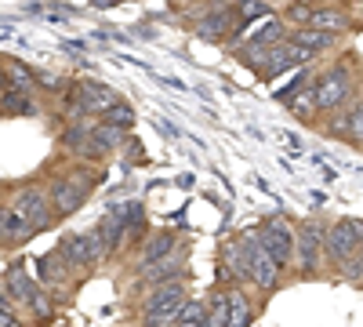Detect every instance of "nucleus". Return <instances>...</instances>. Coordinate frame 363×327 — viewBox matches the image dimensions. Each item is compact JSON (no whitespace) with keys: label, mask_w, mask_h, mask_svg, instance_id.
I'll use <instances>...</instances> for the list:
<instances>
[{"label":"nucleus","mask_w":363,"mask_h":327,"mask_svg":"<svg viewBox=\"0 0 363 327\" xmlns=\"http://www.w3.org/2000/svg\"><path fill=\"white\" fill-rule=\"evenodd\" d=\"M40 186H44V196H48L51 211H55V222H62V218H73L80 207L95 196V189L102 186V167L73 160L62 171L48 174Z\"/></svg>","instance_id":"nucleus-1"},{"label":"nucleus","mask_w":363,"mask_h":327,"mask_svg":"<svg viewBox=\"0 0 363 327\" xmlns=\"http://www.w3.org/2000/svg\"><path fill=\"white\" fill-rule=\"evenodd\" d=\"M309 92H313V106L316 116H330L335 109H342L349 99L359 95V70H356V55H342L338 62L323 66L320 73L309 77Z\"/></svg>","instance_id":"nucleus-2"},{"label":"nucleus","mask_w":363,"mask_h":327,"mask_svg":"<svg viewBox=\"0 0 363 327\" xmlns=\"http://www.w3.org/2000/svg\"><path fill=\"white\" fill-rule=\"evenodd\" d=\"M4 287L11 294V302H18L29 313V320H33V323H51L55 320L58 302L40 287L37 277H29V270H26L22 262H11L8 270H4Z\"/></svg>","instance_id":"nucleus-3"},{"label":"nucleus","mask_w":363,"mask_h":327,"mask_svg":"<svg viewBox=\"0 0 363 327\" xmlns=\"http://www.w3.org/2000/svg\"><path fill=\"white\" fill-rule=\"evenodd\" d=\"M58 99H62L66 116H91V121H95V116H102L113 102H120L124 95H120L116 87L102 84V80H69L66 92Z\"/></svg>","instance_id":"nucleus-4"},{"label":"nucleus","mask_w":363,"mask_h":327,"mask_svg":"<svg viewBox=\"0 0 363 327\" xmlns=\"http://www.w3.org/2000/svg\"><path fill=\"white\" fill-rule=\"evenodd\" d=\"M189 299V291L186 284L178 280H164V284H153V287H145V299H142V327H167L182 302Z\"/></svg>","instance_id":"nucleus-5"},{"label":"nucleus","mask_w":363,"mask_h":327,"mask_svg":"<svg viewBox=\"0 0 363 327\" xmlns=\"http://www.w3.org/2000/svg\"><path fill=\"white\" fill-rule=\"evenodd\" d=\"M8 207L11 211L33 229L37 236L40 233H48L51 226H55V211H51V204H48V196H44V186L40 182H26V186H15L11 189V196H8Z\"/></svg>","instance_id":"nucleus-6"},{"label":"nucleus","mask_w":363,"mask_h":327,"mask_svg":"<svg viewBox=\"0 0 363 327\" xmlns=\"http://www.w3.org/2000/svg\"><path fill=\"white\" fill-rule=\"evenodd\" d=\"M294 270L301 277H316L323 265V218H298L294 222Z\"/></svg>","instance_id":"nucleus-7"},{"label":"nucleus","mask_w":363,"mask_h":327,"mask_svg":"<svg viewBox=\"0 0 363 327\" xmlns=\"http://www.w3.org/2000/svg\"><path fill=\"white\" fill-rule=\"evenodd\" d=\"M309 62H316V55H313V51H306L301 44H294V40H287V37H284L280 44L265 48L251 70H255V77H258V80H277L280 73H287V70H301V66H309Z\"/></svg>","instance_id":"nucleus-8"},{"label":"nucleus","mask_w":363,"mask_h":327,"mask_svg":"<svg viewBox=\"0 0 363 327\" xmlns=\"http://www.w3.org/2000/svg\"><path fill=\"white\" fill-rule=\"evenodd\" d=\"M363 251V222L359 218H338V222H323V258L335 265Z\"/></svg>","instance_id":"nucleus-9"},{"label":"nucleus","mask_w":363,"mask_h":327,"mask_svg":"<svg viewBox=\"0 0 363 327\" xmlns=\"http://www.w3.org/2000/svg\"><path fill=\"white\" fill-rule=\"evenodd\" d=\"M77 270L66 262V255L58 251V248H51V251H44L40 258H37V280H40V287L51 294L55 302H66L69 294H73V287H77Z\"/></svg>","instance_id":"nucleus-10"},{"label":"nucleus","mask_w":363,"mask_h":327,"mask_svg":"<svg viewBox=\"0 0 363 327\" xmlns=\"http://www.w3.org/2000/svg\"><path fill=\"white\" fill-rule=\"evenodd\" d=\"M58 251L66 255V262L73 265L77 273H91L99 270V265H106V251L99 244V233L95 229H84V233H66L62 240H58Z\"/></svg>","instance_id":"nucleus-11"},{"label":"nucleus","mask_w":363,"mask_h":327,"mask_svg":"<svg viewBox=\"0 0 363 327\" xmlns=\"http://www.w3.org/2000/svg\"><path fill=\"white\" fill-rule=\"evenodd\" d=\"M244 244H247V284H255L262 294H272V291L280 287V280H284V270L258 244V233L255 229L244 233Z\"/></svg>","instance_id":"nucleus-12"},{"label":"nucleus","mask_w":363,"mask_h":327,"mask_svg":"<svg viewBox=\"0 0 363 327\" xmlns=\"http://www.w3.org/2000/svg\"><path fill=\"white\" fill-rule=\"evenodd\" d=\"M255 233H258V244L269 251V258L277 262L280 270H291V262H294V226L280 215H272Z\"/></svg>","instance_id":"nucleus-13"},{"label":"nucleus","mask_w":363,"mask_h":327,"mask_svg":"<svg viewBox=\"0 0 363 327\" xmlns=\"http://www.w3.org/2000/svg\"><path fill=\"white\" fill-rule=\"evenodd\" d=\"M327 135L338 138V142H349L352 150L363 145V95L349 99L342 109H335L327 116Z\"/></svg>","instance_id":"nucleus-14"},{"label":"nucleus","mask_w":363,"mask_h":327,"mask_svg":"<svg viewBox=\"0 0 363 327\" xmlns=\"http://www.w3.org/2000/svg\"><path fill=\"white\" fill-rule=\"evenodd\" d=\"M186 258H189V248L178 244V248L167 251L164 258H157V262L142 265V270H135V273H138V284H142V287H153V284H164V280H178L182 273H186Z\"/></svg>","instance_id":"nucleus-15"},{"label":"nucleus","mask_w":363,"mask_h":327,"mask_svg":"<svg viewBox=\"0 0 363 327\" xmlns=\"http://www.w3.org/2000/svg\"><path fill=\"white\" fill-rule=\"evenodd\" d=\"M95 233H99V244H102L106 258H116L124 251V204H109L106 215L95 226Z\"/></svg>","instance_id":"nucleus-16"},{"label":"nucleus","mask_w":363,"mask_h":327,"mask_svg":"<svg viewBox=\"0 0 363 327\" xmlns=\"http://www.w3.org/2000/svg\"><path fill=\"white\" fill-rule=\"evenodd\" d=\"M222 280L225 284H247V244L244 233L229 236L222 244Z\"/></svg>","instance_id":"nucleus-17"},{"label":"nucleus","mask_w":363,"mask_h":327,"mask_svg":"<svg viewBox=\"0 0 363 327\" xmlns=\"http://www.w3.org/2000/svg\"><path fill=\"white\" fill-rule=\"evenodd\" d=\"M287 40L301 44L306 51H313L316 58L320 55H330L342 48V33H330V29H313V26H298V29H287Z\"/></svg>","instance_id":"nucleus-18"},{"label":"nucleus","mask_w":363,"mask_h":327,"mask_svg":"<svg viewBox=\"0 0 363 327\" xmlns=\"http://www.w3.org/2000/svg\"><path fill=\"white\" fill-rule=\"evenodd\" d=\"M145 229H149V211L142 200H128L124 204V251H138L145 240Z\"/></svg>","instance_id":"nucleus-19"},{"label":"nucleus","mask_w":363,"mask_h":327,"mask_svg":"<svg viewBox=\"0 0 363 327\" xmlns=\"http://www.w3.org/2000/svg\"><path fill=\"white\" fill-rule=\"evenodd\" d=\"M182 240H178V233L174 229H157L149 240H142V248H138V262H135V270H142V265H149V262H157V258H164L167 251H174Z\"/></svg>","instance_id":"nucleus-20"},{"label":"nucleus","mask_w":363,"mask_h":327,"mask_svg":"<svg viewBox=\"0 0 363 327\" xmlns=\"http://www.w3.org/2000/svg\"><path fill=\"white\" fill-rule=\"evenodd\" d=\"M229 291V316H225V327H251L255 323V302L251 294L240 287V284H225Z\"/></svg>","instance_id":"nucleus-21"},{"label":"nucleus","mask_w":363,"mask_h":327,"mask_svg":"<svg viewBox=\"0 0 363 327\" xmlns=\"http://www.w3.org/2000/svg\"><path fill=\"white\" fill-rule=\"evenodd\" d=\"M33 229H29L8 204H0V248H15V244H26L33 240Z\"/></svg>","instance_id":"nucleus-22"},{"label":"nucleus","mask_w":363,"mask_h":327,"mask_svg":"<svg viewBox=\"0 0 363 327\" xmlns=\"http://www.w3.org/2000/svg\"><path fill=\"white\" fill-rule=\"evenodd\" d=\"M0 113L4 116H40V95L4 87V95H0Z\"/></svg>","instance_id":"nucleus-23"},{"label":"nucleus","mask_w":363,"mask_h":327,"mask_svg":"<svg viewBox=\"0 0 363 327\" xmlns=\"http://www.w3.org/2000/svg\"><path fill=\"white\" fill-rule=\"evenodd\" d=\"M0 66H4V87H15V92H33V95H37V87H33V70H29L22 58L0 55Z\"/></svg>","instance_id":"nucleus-24"},{"label":"nucleus","mask_w":363,"mask_h":327,"mask_svg":"<svg viewBox=\"0 0 363 327\" xmlns=\"http://www.w3.org/2000/svg\"><path fill=\"white\" fill-rule=\"evenodd\" d=\"M95 121H102V124H109V128H116V131H135V124H138V113H135V106L128 102V99H120V102H113L102 116H95Z\"/></svg>","instance_id":"nucleus-25"},{"label":"nucleus","mask_w":363,"mask_h":327,"mask_svg":"<svg viewBox=\"0 0 363 327\" xmlns=\"http://www.w3.org/2000/svg\"><path fill=\"white\" fill-rule=\"evenodd\" d=\"M284 106L298 116V121H320V116H316V106H313V92H309V80L306 84H301V87H294V92L284 99Z\"/></svg>","instance_id":"nucleus-26"},{"label":"nucleus","mask_w":363,"mask_h":327,"mask_svg":"<svg viewBox=\"0 0 363 327\" xmlns=\"http://www.w3.org/2000/svg\"><path fill=\"white\" fill-rule=\"evenodd\" d=\"M66 84H69V77L66 73H55V70H33V87H37V95H51V99H58L66 92Z\"/></svg>","instance_id":"nucleus-27"},{"label":"nucleus","mask_w":363,"mask_h":327,"mask_svg":"<svg viewBox=\"0 0 363 327\" xmlns=\"http://www.w3.org/2000/svg\"><path fill=\"white\" fill-rule=\"evenodd\" d=\"M233 11H236V18L240 22H262V18H269L272 15V4L269 0H233Z\"/></svg>","instance_id":"nucleus-28"},{"label":"nucleus","mask_w":363,"mask_h":327,"mask_svg":"<svg viewBox=\"0 0 363 327\" xmlns=\"http://www.w3.org/2000/svg\"><path fill=\"white\" fill-rule=\"evenodd\" d=\"M116 153H128V160H131V164H145V150H142V142H138L131 131H128L124 138H120Z\"/></svg>","instance_id":"nucleus-29"},{"label":"nucleus","mask_w":363,"mask_h":327,"mask_svg":"<svg viewBox=\"0 0 363 327\" xmlns=\"http://www.w3.org/2000/svg\"><path fill=\"white\" fill-rule=\"evenodd\" d=\"M338 273H342L345 280H352V287H359V277H363V251L352 255V258H345V262L338 265Z\"/></svg>","instance_id":"nucleus-30"},{"label":"nucleus","mask_w":363,"mask_h":327,"mask_svg":"<svg viewBox=\"0 0 363 327\" xmlns=\"http://www.w3.org/2000/svg\"><path fill=\"white\" fill-rule=\"evenodd\" d=\"M0 327H26V323L18 320V313H11V309H0Z\"/></svg>","instance_id":"nucleus-31"},{"label":"nucleus","mask_w":363,"mask_h":327,"mask_svg":"<svg viewBox=\"0 0 363 327\" xmlns=\"http://www.w3.org/2000/svg\"><path fill=\"white\" fill-rule=\"evenodd\" d=\"M0 95H4V66H0Z\"/></svg>","instance_id":"nucleus-32"},{"label":"nucleus","mask_w":363,"mask_h":327,"mask_svg":"<svg viewBox=\"0 0 363 327\" xmlns=\"http://www.w3.org/2000/svg\"><path fill=\"white\" fill-rule=\"evenodd\" d=\"M320 4H327V0H320ZM338 4H342V0H338Z\"/></svg>","instance_id":"nucleus-33"}]
</instances>
